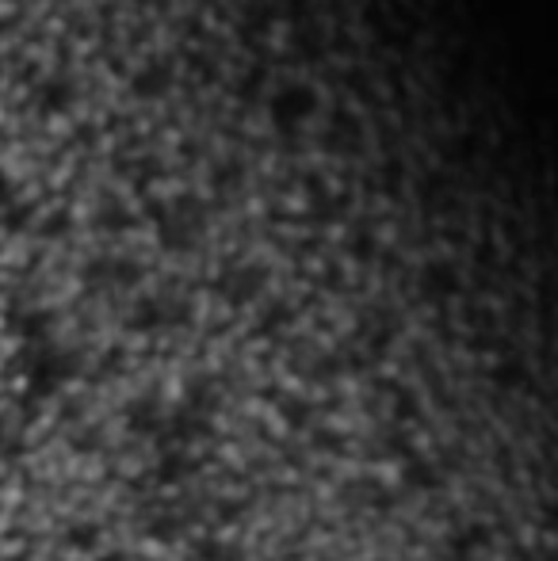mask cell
Returning a JSON list of instances; mask_svg holds the SVG:
<instances>
[{
  "label": "cell",
  "instance_id": "3",
  "mask_svg": "<svg viewBox=\"0 0 558 561\" xmlns=\"http://www.w3.org/2000/svg\"><path fill=\"white\" fill-rule=\"evenodd\" d=\"M126 424L135 428V432H142V436L161 432V417H157V408H154V405H145V401H138V405H130V408H126Z\"/></svg>",
  "mask_w": 558,
  "mask_h": 561
},
{
  "label": "cell",
  "instance_id": "5",
  "mask_svg": "<svg viewBox=\"0 0 558 561\" xmlns=\"http://www.w3.org/2000/svg\"><path fill=\"white\" fill-rule=\"evenodd\" d=\"M192 470H195V466L184 458V455H169V458L157 466V481H161V485H173V481H180V477H188Z\"/></svg>",
  "mask_w": 558,
  "mask_h": 561
},
{
  "label": "cell",
  "instance_id": "8",
  "mask_svg": "<svg viewBox=\"0 0 558 561\" xmlns=\"http://www.w3.org/2000/svg\"><path fill=\"white\" fill-rule=\"evenodd\" d=\"M394 417H398V420H414V417H417V394H398Z\"/></svg>",
  "mask_w": 558,
  "mask_h": 561
},
{
  "label": "cell",
  "instance_id": "9",
  "mask_svg": "<svg viewBox=\"0 0 558 561\" xmlns=\"http://www.w3.org/2000/svg\"><path fill=\"white\" fill-rule=\"evenodd\" d=\"M173 527H176V523H173V519H164V523L157 519V523H154V527H150V535H154V538H164V542H169V538L176 535Z\"/></svg>",
  "mask_w": 558,
  "mask_h": 561
},
{
  "label": "cell",
  "instance_id": "7",
  "mask_svg": "<svg viewBox=\"0 0 558 561\" xmlns=\"http://www.w3.org/2000/svg\"><path fill=\"white\" fill-rule=\"evenodd\" d=\"M199 561H237V557L222 542H199Z\"/></svg>",
  "mask_w": 558,
  "mask_h": 561
},
{
  "label": "cell",
  "instance_id": "6",
  "mask_svg": "<svg viewBox=\"0 0 558 561\" xmlns=\"http://www.w3.org/2000/svg\"><path fill=\"white\" fill-rule=\"evenodd\" d=\"M96 538H100L96 523H77V527L65 535V542H69V546H77V550H92V546H96Z\"/></svg>",
  "mask_w": 558,
  "mask_h": 561
},
{
  "label": "cell",
  "instance_id": "1",
  "mask_svg": "<svg viewBox=\"0 0 558 561\" xmlns=\"http://www.w3.org/2000/svg\"><path fill=\"white\" fill-rule=\"evenodd\" d=\"M490 538H493V531L486 527V523H471V527H463V531L452 535V542H448V546H452V557H455V561H471L482 546H486Z\"/></svg>",
  "mask_w": 558,
  "mask_h": 561
},
{
  "label": "cell",
  "instance_id": "4",
  "mask_svg": "<svg viewBox=\"0 0 558 561\" xmlns=\"http://www.w3.org/2000/svg\"><path fill=\"white\" fill-rule=\"evenodd\" d=\"M490 382L501 386V389H516V386L528 382V370L520 367V363H501V367L490 370Z\"/></svg>",
  "mask_w": 558,
  "mask_h": 561
},
{
  "label": "cell",
  "instance_id": "10",
  "mask_svg": "<svg viewBox=\"0 0 558 561\" xmlns=\"http://www.w3.org/2000/svg\"><path fill=\"white\" fill-rule=\"evenodd\" d=\"M96 561H130V557H126L123 550H107V554H104V557H96Z\"/></svg>",
  "mask_w": 558,
  "mask_h": 561
},
{
  "label": "cell",
  "instance_id": "2",
  "mask_svg": "<svg viewBox=\"0 0 558 561\" xmlns=\"http://www.w3.org/2000/svg\"><path fill=\"white\" fill-rule=\"evenodd\" d=\"M402 481H405V489H417V493H429V489H436V485H440L436 470H433L429 462H421V458H414V462L405 466Z\"/></svg>",
  "mask_w": 558,
  "mask_h": 561
}]
</instances>
